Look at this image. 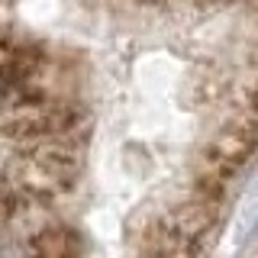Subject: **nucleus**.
Instances as JSON below:
<instances>
[{
  "mask_svg": "<svg viewBox=\"0 0 258 258\" xmlns=\"http://www.w3.org/2000/svg\"><path fill=\"white\" fill-rule=\"evenodd\" d=\"M255 145H258V113L248 110V113H242V116H236L232 123H226L220 133L210 139L207 152L200 155V168L226 177V181H232L239 168L252 158Z\"/></svg>",
  "mask_w": 258,
  "mask_h": 258,
  "instance_id": "nucleus-1",
  "label": "nucleus"
},
{
  "mask_svg": "<svg viewBox=\"0 0 258 258\" xmlns=\"http://www.w3.org/2000/svg\"><path fill=\"white\" fill-rule=\"evenodd\" d=\"M26 252L39 255V258H68V255L81 252V239L71 229L52 223V226H45V229H39L36 236H29Z\"/></svg>",
  "mask_w": 258,
  "mask_h": 258,
  "instance_id": "nucleus-2",
  "label": "nucleus"
}]
</instances>
